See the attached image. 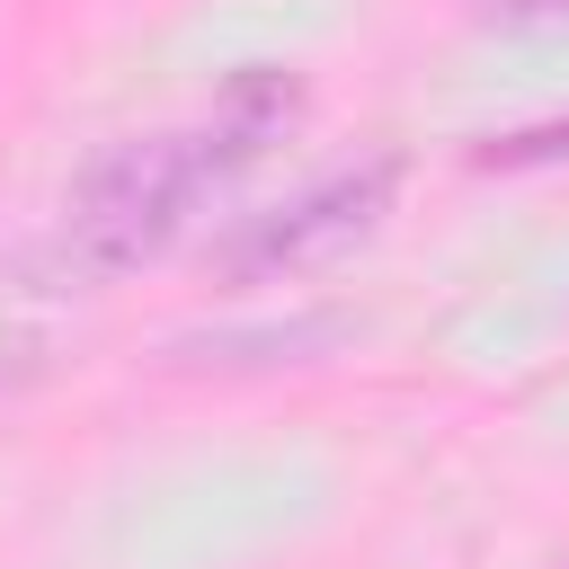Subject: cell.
Returning a JSON list of instances; mask_svg holds the SVG:
<instances>
[{
	"instance_id": "6da1fadb",
	"label": "cell",
	"mask_w": 569,
	"mask_h": 569,
	"mask_svg": "<svg viewBox=\"0 0 569 569\" xmlns=\"http://www.w3.org/2000/svg\"><path fill=\"white\" fill-rule=\"evenodd\" d=\"M204 187H213V160H204L196 133L124 142V151L98 160L89 187L71 196V258H80L89 276H124V267L160 258Z\"/></svg>"
},
{
	"instance_id": "7a4b0ae2",
	"label": "cell",
	"mask_w": 569,
	"mask_h": 569,
	"mask_svg": "<svg viewBox=\"0 0 569 569\" xmlns=\"http://www.w3.org/2000/svg\"><path fill=\"white\" fill-rule=\"evenodd\" d=\"M391 187H400L391 160H365V169L320 178L311 196H293L284 213H267V222L240 240V276H311V267H338L347 249H365V240L382 231Z\"/></svg>"
},
{
	"instance_id": "3957f363",
	"label": "cell",
	"mask_w": 569,
	"mask_h": 569,
	"mask_svg": "<svg viewBox=\"0 0 569 569\" xmlns=\"http://www.w3.org/2000/svg\"><path fill=\"white\" fill-rule=\"evenodd\" d=\"M293 107H302V89L284 80V71H249V80H231L222 89V107L196 124V142H204V160H213V178H231V169H249L284 124H293Z\"/></svg>"
},
{
	"instance_id": "277c9868",
	"label": "cell",
	"mask_w": 569,
	"mask_h": 569,
	"mask_svg": "<svg viewBox=\"0 0 569 569\" xmlns=\"http://www.w3.org/2000/svg\"><path fill=\"white\" fill-rule=\"evenodd\" d=\"M551 151H569V124H551V133H516V142H489L480 160H489V169H516V160H551Z\"/></svg>"
}]
</instances>
